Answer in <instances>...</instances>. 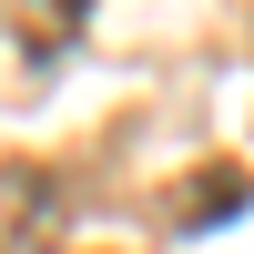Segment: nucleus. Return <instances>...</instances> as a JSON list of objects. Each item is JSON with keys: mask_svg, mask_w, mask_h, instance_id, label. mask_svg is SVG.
I'll return each mask as SVG.
<instances>
[{"mask_svg": "<svg viewBox=\"0 0 254 254\" xmlns=\"http://www.w3.org/2000/svg\"><path fill=\"white\" fill-rule=\"evenodd\" d=\"M234 203H244V173H234V163H214L203 183H183V203H173V224H214V214H234Z\"/></svg>", "mask_w": 254, "mask_h": 254, "instance_id": "nucleus-1", "label": "nucleus"}]
</instances>
